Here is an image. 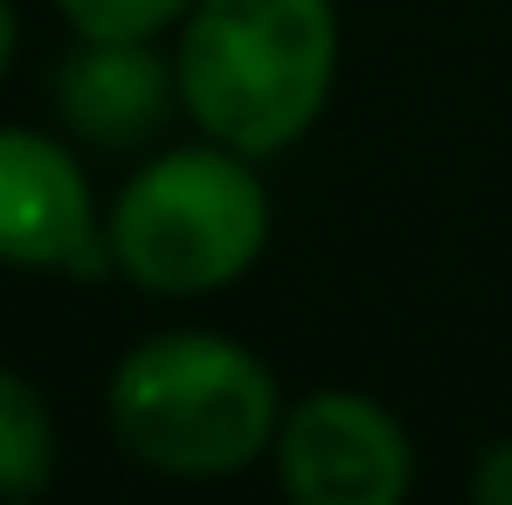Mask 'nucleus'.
Returning <instances> with one entry per match:
<instances>
[{"label":"nucleus","instance_id":"nucleus-1","mask_svg":"<svg viewBox=\"0 0 512 505\" xmlns=\"http://www.w3.org/2000/svg\"><path fill=\"white\" fill-rule=\"evenodd\" d=\"M180 111L201 139L270 160L298 146L340 84L333 0H194L180 21Z\"/></svg>","mask_w":512,"mask_h":505},{"label":"nucleus","instance_id":"nucleus-2","mask_svg":"<svg viewBox=\"0 0 512 505\" xmlns=\"http://www.w3.org/2000/svg\"><path fill=\"white\" fill-rule=\"evenodd\" d=\"M111 436L160 478H236L270 457L284 395L250 346L222 333L139 339L104 388Z\"/></svg>","mask_w":512,"mask_h":505},{"label":"nucleus","instance_id":"nucleus-3","mask_svg":"<svg viewBox=\"0 0 512 505\" xmlns=\"http://www.w3.org/2000/svg\"><path fill=\"white\" fill-rule=\"evenodd\" d=\"M111 270L153 298L229 291L270 243V187L236 146H173L132 173L104 215Z\"/></svg>","mask_w":512,"mask_h":505},{"label":"nucleus","instance_id":"nucleus-4","mask_svg":"<svg viewBox=\"0 0 512 505\" xmlns=\"http://www.w3.org/2000/svg\"><path fill=\"white\" fill-rule=\"evenodd\" d=\"M270 464L298 505H402L416 485L409 429L360 388L298 395L277 422Z\"/></svg>","mask_w":512,"mask_h":505},{"label":"nucleus","instance_id":"nucleus-5","mask_svg":"<svg viewBox=\"0 0 512 505\" xmlns=\"http://www.w3.org/2000/svg\"><path fill=\"white\" fill-rule=\"evenodd\" d=\"M0 263L63 277L111 270V236L77 153L28 125H0Z\"/></svg>","mask_w":512,"mask_h":505},{"label":"nucleus","instance_id":"nucleus-6","mask_svg":"<svg viewBox=\"0 0 512 505\" xmlns=\"http://www.w3.org/2000/svg\"><path fill=\"white\" fill-rule=\"evenodd\" d=\"M56 111L90 146L139 153L180 111V70L160 56V35H77L56 63Z\"/></svg>","mask_w":512,"mask_h":505},{"label":"nucleus","instance_id":"nucleus-7","mask_svg":"<svg viewBox=\"0 0 512 505\" xmlns=\"http://www.w3.org/2000/svg\"><path fill=\"white\" fill-rule=\"evenodd\" d=\"M56 478V416L35 381L0 367V499H35Z\"/></svg>","mask_w":512,"mask_h":505},{"label":"nucleus","instance_id":"nucleus-8","mask_svg":"<svg viewBox=\"0 0 512 505\" xmlns=\"http://www.w3.org/2000/svg\"><path fill=\"white\" fill-rule=\"evenodd\" d=\"M77 35H167L194 0H56Z\"/></svg>","mask_w":512,"mask_h":505},{"label":"nucleus","instance_id":"nucleus-9","mask_svg":"<svg viewBox=\"0 0 512 505\" xmlns=\"http://www.w3.org/2000/svg\"><path fill=\"white\" fill-rule=\"evenodd\" d=\"M471 499H478V505H512V436H499V443L478 457V471H471Z\"/></svg>","mask_w":512,"mask_h":505},{"label":"nucleus","instance_id":"nucleus-10","mask_svg":"<svg viewBox=\"0 0 512 505\" xmlns=\"http://www.w3.org/2000/svg\"><path fill=\"white\" fill-rule=\"evenodd\" d=\"M14 35H21V28H14V7L0 0V77H7V63H14Z\"/></svg>","mask_w":512,"mask_h":505}]
</instances>
